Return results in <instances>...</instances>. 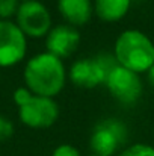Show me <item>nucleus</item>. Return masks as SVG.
I'll return each mask as SVG.
<instances>
[{
	"instance_id": "nucleus-8",
	"label": "nucleus",
	"mask_w": 154,
	"mask_h": 156,
	"mask_svg": "<svg viewBox=\"0 0 154 156\" xmlns=\"http://www.w3.org/2000/svg\"><path fill=\"white\" fill-rule=\"evenodd\" d=\"M80 46V34L70 24H59L50 29L46 40L47 53L62 59L68 58Z\"/></svg>"
},
{
	"instance_id": "nucleus-2",
	"label": "nucleus",
	"mask_w": 154,
	"mask_h": 156,
	"mask_svg": "<svg viewBox=\"0 0 154 156\" xmlns=\"http://www.w3.org/2000/svg\"><path fill=\"white\" fill-rule=\"evenodd\" d=\"M115 58L119 65L138 74L148 71L154 64V44L139 30H125L116 38Z\"/></svg>"
},
{
	"instance_id": "nucleus-17",
	"label": "nucleus",
	"mask_w": 154,
	"mask_h": 156,
	"mask_svg": "<svg viewBox=\"0 0 154 156\" xmlns=\"http://www.w3.org/2000/svg\"><path fill=\"white\" fill-rule=\"evenodd\" d=\"M147 73H148V82H150V85L154 88V64L151 65V68H150Z\"/></svg>"
},
{
	"instance_id": "nucleus-4",
	"label": "nucleus",
	"mask_w": 154,
	"mask_h": 156,
	"mask_svg": "<svg viewBox=\"0 0 154 156\" xmlns=\"http://www.w3.org/2000/svg\"><path fill=\"white\" fill-rule=\"evenodd\" d=\"M106 88L119 103L133 105L142 94V80L138 73L116 65L104 80Z\"/></svg>"
},
{
	"instance_id": "nucleus-13",
	"label": "nucleus",
	"mask_w": 154,
	"mask_h": 156,
	"mask_svg": "<svg viewBox=\"0 0 154 156\" xmlns=\"http://www.w3.org/2000/svg\"><path fill=\"white\" fill-rule=\"evenodd\" d=\"M20 0H0V20H8L17 14Z\"/></svg>"
},
{
	"instance_id": "nucleus-10",
	"label": "nucleus",
	"mask_w": 154,
	"mask_h": 156,
	"mask_svg": "<svg viewBox=\"0 0 154 156\" xmlns=\"http://www.w3.org/2000/svg\"><path fill=\"white\" fill-rule=\"evenodd\" d=\"M57 8L60 15L71 26H82L88 23L94 11L91 0H57Z\"/></svg>"
},
{
	"instance_id": "nucleus-15",
	"label": "nucleus",
	"mask_w": 154,
	"mask_h": 156,
	"mask_svg": "<svg viewBox=\"0 0 154 156\" xmlns=\"http://www.w3.org/2000/svg\"><path fill=\"white\" fill-rule=\"evenodd\" d=\"M32 96H33V93H30L27 88H21V87H20V88H17L15 93H14V102L20 108V106H23L26 102H29Z\"/></svg>"
},
{
	"instance_id": "nucleus-16",
	"label": "nucleus",
	"mask_w": 154,
	"mask_h": 156,
	"mask_svg": "<svg viewBox=\"0 0 154 156\" xmlns=\"http://www.w3.org/2000/svg\"><path fill=\"white\" fill-rule=\"evenodd\" d=\"M51 156H80V153H79V150H77L74 146L60 144V146H57V147L53 150Z\"/></svg>"
},
{
	"instance_id": "nucleus-14",
	"label": "nucleus",
	"mask_w": 154,
	"mask_h": 156,
	"mask_svg": "<svg viewBox=\"0 0 154 156\" xmlns=\"http://www.w3.org/2000/svg\"><path fill=\"white\" fill-rule=\"evenodd\" d=\"M14 135V124L11 120L0 115V143L9 140Z\"/></svg>"
},
{
	"instance_id": "nucleus-6",
	"label": "nucleus",
	"mask_w": 154,
	"mask_h": 156,
	"mask_svg": "<svg viewBox=\"0 0 154 156\" xmlns=\"http://www.w3.org/2000/svg\"><path fill=\"white\" fill-rule=\"evenodd\" d=\"M18 115L23 124L32 129H47L54 124L59 117V108L50 97L32 96L29 102L18 108Z\"/></svg>"
},
{
	"instance_id": "nucleus-7",
	"label": "nucleus",
	"mask_w": 154,
	"mask_h": 156,
	"mask_svg": "<svg viewBox=\"0 0 154 156\" xmlns=\"http://www.w3.org/2000/svg\"><path fill=\"white\" fill-rule=\"evenodd\" d=\"M26 49V35L20 30L17 23L0 20V67L18 64L24 58Z\"/></svg>"
},
{
	"instance_id": "nucleus-3",
	"label": "nucleus",
	"mask_w": 154,
	"mask_h": 156,
	"mask_svg": "<svg viewBox=\"0 0 154 156\" xmlns=\"http://www.w3.org/2000/svg\"><path fill=\"white\" fill-rule=\"evenodd\" d=\"M17 26L26 37L41 38L51 29V17L49 9L38 0H27L20 3L15 14Z\"/></svg>"
},
{
	"instance_id": "nucleus-18",
	"label": "nucleus",
	"mask_w": 154,
	"mask_h": 156,
	"mask_svg": "<svg viewBox=\"0 0 154 156\" xmlns=\"http://www.w3.org/2000/svg\"><path fill=\"white\" fill-rule=\"evenodd\" d=\"M23 2H27V0H23Z\"/></svg>"
},
{
	"instance_id": "nucleus-11",
	"label": "nucleus",
	"mask_w": 154,
	"mask_h": 156,
	"mask_svg": "<svg viewBox=\"0 0 154 156\" xmlns=\"http://www.w3.org/2000/svg\"><path fill=\"white\" fill-rule=\"evenodd\" d=\"M130 9V0H95L94 11L103 21H118Z\"/></svg>"
},
{
	"instance_id": "nucleus-5",
	"label": "nucleus",
	"mask_w": 154,
	"mask_h": 156,
	"mask_svg": "<svg viewBox=\"0 0 154 156\" xmlns=\"http://www.w3.org/2000/svg\"><path fill=\"white\" fill-rule=\"evenodd\" d=\"M127 138L125 126L113 118L98 123L91 135L89 146L97 156H112Z\"/></svg>"
},
{
	"instance_id": "nucleus-19",
	"label": "nucleus",
	"mask_w": 154,
	"mask_h": 156,
	"mask_svg": "<svg viewBox=\"0 0 154 156\" xmlns=\"http://www.w3.org/2000/svg\"><path fill=\"white\" fill-rule=\"evenodd\" d=\"M92 156H97V155H92Z\"/></svg>"
},
{
	"instance_id": "nucleus-9",
	"label": "nucleus",
	"mask_w": 154,
	"mask_h": 156,
	"mask_svg": "<svg viewBox=\"0 0 154 156\" xmlns=\"http://www.w3.org/2000/svg\"><path fill=\"white\" fill-rule=\"evenodd\" d=\"M70 79L80 88H95L104 83L106 73L103 71L97 59H79L70 70Z\"/></svg>"
},
{
	"instance_id": "nucleus-12",
	"label": "nucleus",
	"mask_w": 154,
	"mask_h": 156,
	"mask_svg": "<svg viewBox=\"0 0 154 156\" xmlns=\"http://www.w3.org/2000/svg\"><path fill=\"white\" fill-rule=\"evenodd\" d=\"M118 156H154V147L147 144H133Z\"/></svg>"
},
{
	"instance_id": "nucleus-1",
	"label": "nucleus",
	"mask_w": 154,
	"mask_h": 156,
	"mask_svg": "<svg viewBox=\"0 0 154 156\" xmlns=\"http://www.w3.org/2000/svg\"><path fill=\"white\" fill-rule=\"evenodd\" d=\"M26 88L35 96L53 99L65 85V68L59 58L39 53L29 59L24 68Z\"/></svg>"
}]
</instances>
